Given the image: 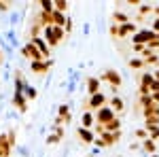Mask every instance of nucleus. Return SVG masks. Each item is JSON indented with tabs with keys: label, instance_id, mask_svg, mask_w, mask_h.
I'll use <instances>...</instances> for the list:
<instances>
[{
	"label": "nucleus",
	"instance_id": "1",
	"mask_svg": "<svg viewBox=\"0 0 159 157\" xmlns=\"http://www.w3.org/2000/svg\"><path fill=\"white\" fill-rule=\"evenodd\" d=\"M21 55H24V58H28L30 62H45V60H47V58L38 51L36 45H32V43H28V45H24V47H21Z\"/></svg>",
	"mask_w": 159,
	"mask_h": 157
},
{
	"label": "nucleus",
	"instance_id": "2",
	"mask_svg": "<svg viewBox=\"0 0 159 157\" xmlns=\"http://www.w3.org/2000/svg\"><path fill=\"white\" fill-rule=\"evenodd\" d=\"M51 66H53V62L51 60H45V62H30V70L36 74H45L49 70Z\"/></svg>",
	"mask_w": 159,
	"mask_h": 157
},
{
	"label": "nucleus",
	"instance_id": "3",
	"mask_svg": "<svg viewBox=\"0 0 159 157\" xmlns=\"http://www.w3.org/2000/svg\"><path fill=\"white\" fill-rule=\"evenodd\" d=\"M13 106L19 110V113H25L28 110V100H25L24 94H15L13 96Z\"/></svg>",
	"mask_w": 159,
	"mask_h": 157
},
{
	"label": "nucleus",
	"instance_id": "4",
	"mask_svg": "<svg viewBox=\"0 0 159 157\" xmlns=\"http://www.w3.org/2000/svg\"><path fill=\"white\" fill-rule=\"evenodd\" d=\"M9 155H11L9 138H7V134H0V157H9Z\"/></svg>",
	"mask_w": 159,
	"mask_h": 157
},
{
	"label": "nucleus",
	"instance_id": "5",
	"mask_svg": "<svg viewBox=\"0 0 159 157\" xmlns=\"http://www.w3.org/2000/svg\"><path fill=\"white\" fill-rule=\"evenodd\" d=\"M30 43H32V45H36L38 47V51H40V53H43V55H45V58H47V55H49V47H47V45H45V43H43V38H30Z\"/></svg>",
	"mask_w": 159,
	"mask_h": 157
},
{
	"label": "nucleus",
	"instance_id": "6",
	"mask_svg": "<svg viewBox=\"0 0 159 157\" xmlns=\"http://www.w3.org/2000/svg\"><path fill=\"white\" fill-rule=\"evenodd\" d=\"M51 17H53V25H57V28H61V25L68 21V19L64 17V13H57V11H53V13H51Z\"/></svg>",
	"mask_w": 159,
	"mask_h": 157
},
{
	"label": "nucleus",
	"instance_id": "7",
	"mask_svg": "<svg viewBox=\"0 0 159 157\" xmlns=\"http://www.w3.org/2000/svg\"><path fill=\"white\" fill-rule=\"evenodd\" d=\"M38 7H40V11H45V13H53L55 11V4H53L51 0H40Z\"/></svg>",
	"mask_w": 159,
	"mask_h": 157
},
{
	"label": "nucleus",
	"instance_id": "8",
	"mask_svg": "<svg viewBox=\"0 0 159 157\" xmlns=\"http://www.w3.org/2000/svg\"><path fill=\"white\" fill-rule=\"evenodd\" d=\"M24 96H25V100H34V98H36V89H32L30 85H25Z\"/></svg>",
	"mask_w": 159,
	"mask_h": 157
},
{
	"label": "nucleus",
	"instance_id": "9",
	"mask_svg": "<svg viewBox=\"0 0 159 157\" xmlns=\"http://www.w3.org/2000/svg\"><path fill=\"white\" fill-rule=\"evenodd\" d=\"M102 102H104V96H102V94H98V96H93V98H91L89 106H91V109H96V106H100Z\"/></svg>",
	"mask_w": 159,
	"mask_h": 157
},
{
	"label": "nucleus",
	"instance_id": "10",
	"mask_svg": "<svg viewBox=\"0 0 159 157\" xmlns=\"http://www.w3.org/2000/svg\"><path fill=\"white\" fill-rule=\"evenodd\" d=\"M87 85H89V91L96 96V91H98V85H100V83L96 81V79H87Z\"/></svg>",
	"mask_w": 159,
	"mask_h": 157
},
{
	"label": "nucleus",
	"instance_id": "11",
	"mask_svg": "<svg viewBox=\"0 0 159 157\" xmlns=\"http://www.w3.org/2000/svg\"><path fill=\"white\" fill-rule=\"evenodd\" d=\"M110 117H112V115H110V110H106V109H102V110L98 113V119H100V121H108Z\"/></svg>",
	"mask_w": 159,
	"mask_h": 157
},
{
	"label": "nucleus",
	"instance_id": "12",
	"mask_svg": "<svg viewBox=\"0 0 159 157\" xmlns=\"http://www.w3.org/2000/svg\"><path fill=\"white\" fill-rule=\"evenodd\" d=\"M66 9H68V2H64V0H57V2H55V11L57 13H64Z\"/></svg>",
	"mask_w": 159,
	"mask_h": 157
},
{
	"label": "nucleus",
	"instance_id": "13",
	"mask_svg": "<svg viewBox=\"0 0 159 157\" xmlns=\"http://www.w3.org/2000/svg\"><path fill=\"white\" fill-rule=\"evenodd\" d=\"M15 136H17V132H15V130H11V132L7 134V138H9V145H11V149L15 146V142H17V140H15Z\"/></svg>",
	"mask_w": 159,
	"mask_h": 157
},
{
	"label": "nucleus",
	"instance_id": "14",
	"mask_svg": "<svg viewBox=\"0 0 159 157\" xmlns=\"http://www.w3.org/2000/svg\"><path fill=\"white\" fill-rule=\"evenodd\" d=\"M79 136H81L85 142H89V140H91V134L87 132V130H81V127H79Z\"/></svg>",
	"mask_w": 159,
	"mask_h": 157
},
{
	"label": "nucleus",
	"instance_id": "15",
	"mask_svg": "<svg viewBox=\"0 0 159 157\" xmlns=\"http://www.w3.org/2000/svg\"><path fill=\"white\" fill-rule=\"evenodd\" d=\"M57 142H60V136H55V134L47 138V145H57Z\"/></svg>",
	"mask_w": 159,
	"mask_h": 157
},
{
	"label": "nucleus",
	"instance_id": "16",
	"mask_svg": "<svg viewBox=\"0 0 159 157\" xmlns=\"http://www.w3.org/2000/svg\"><path fill=\"white\" fill-rule=\"evenodd\" d=\"M112 106H115L117 110H121V109H123V102L119 100V98H112Z\"/></svg>",
	"mask_w": 159,
	"mask_h": 157
},
{
	"label": "nucleus",
	"instance_id": "17",
	"mask_svg": "<svg viewBox=\"0 0 159 157\" xmlns=\"http://www.w3.org/2000/svg\"><path fill=\"white\" fill-rule=\"evenodd\" d=\"M91 121H93V119H91V115L87 113L85 117H83V125H85V127H89V125H91Z\"/></svg>",
	"mask_w": 159,
	"mask_h": 157
},
{
	"label": "nucleus",
	"instance_id": "18",
	"mask_svg": "<svg viewBox=\"0 0 159 157\" xmlns=\"http://www.w3.org/2000/svg\"><path fill=\"white\" fill-rule=\"evenodd\" d=\"M106 79L112 81V83H119V76H117V74H112V72H106Z\"/></svg>",
	"mask_w": 159,
	"mask_h": 157
},
{
	"label": "nucleus",
	"instance_id": "19",
	"mask_svg": "<svg viewBox=\"0 0 159 157\" xmlns=\"http://www.w3.org/2000/svg\"><path fill=\"white\" fill-rule=\"evenodd\" d=\"M7 9H9V2H2L0 0V11H7Z\"/></svg>",
	"mask_w": 159,
	"mask_h": 157
},
{
	"label": "nucleus",
	"instance_id": "20",
	"mask_svg": "<svg viewBox=\"0 0 159 157\" xmlns=\"http://www.w3.org/2000/svg\"><path fill=\"white\" fill-rule=\"evenodd\" d=\"M115 19H117V21H125V17H123L121 13H117V15H115Z\"/></svg>",
	"mask_w": 159,
	"mask_h": 157
},
{
	"label": "nucleus",
	"instance_id": "21",
	"mask_svg": "<svg viewBox=\"0 0 159 157\" xmlns=\"http://www.w3.org/2000/svg\"><path fill=\"white\" fill-rule=\"evenodd\" d=\"M4 62V53H2V49H0V64Z\"/></svg>",
	"mask_w": 159,
	"mask_h": 157
}]
</instances>
